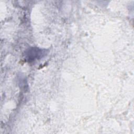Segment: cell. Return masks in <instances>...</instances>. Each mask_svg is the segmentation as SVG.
Returning <instances> with one entry per match:
<instances>
[{"label": "cell", "instance_id": "1", "mask_svg": "<svg viewBox=\"0 0 134 134\" xmlns=\"http://www.w3.org/2000/svg\"><path fill=\"white\" fill-rule=\"evenodd\" d=\"M47 50L33 47L28 49L25 52V59L29 62L41 59L47 54Z\"/></svg>", "mask_w": 134, "mask_h": 134}]
</instances>
